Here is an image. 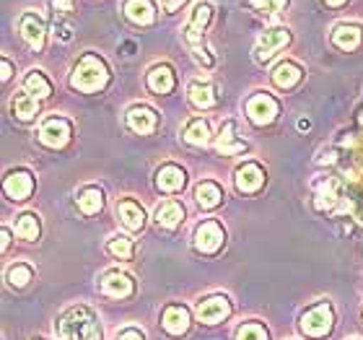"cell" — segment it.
I'll return each instance as SVG.
<instances>
[{
	"instance_id": "6da1fadb",
	"label": "cell",
	"mask_w": 363,
	"mask_h": 340,
	"mask_svg": "<svg viewBox=\"0 0 363 340\" xmlns=\"http://www.w3.org/2000/svg\"><path fill=\"white\" fill-rule=\"evenodd\" d=\"M57 335L62 340H101V327L96 322V314L89 307L78 304L57 319Z\"/></svg>"
},
{
	"instance_id": "7a4b0ae2",
	"label": "cell",
	"mask_w": 363,
	"mask_h": 340,
	"mask_svg": "<svg viewBox=\"0 0 363 340\" xmlns=\"http://www.w3.org/2000/svg\"><path fill=\"white\" fill-rule=\"evenodd\" d=\"M109 84V68L106 62L94 53H86L81 60H78L73 76H70V86L84 94H96L104 86Z\"/></svg>"
},
{
	"instance_id": "3957f363",
	"label": "cell",
	"mask_w": 363,
	"mask_h": 340,
	"mask_svg": "<svg viewBox=\"0 0 363 340\" xmlns=\"http://www.w3.org/2000/svg\"><path fill=\"white\" fill-rule=\"evenodd\" d=\"M211 16H213V6H211V3H205V0H200V3L192 8L189 21H187V29H184V39H187L189 47L195 50L197 60L205 62V65H213L211 55L203 53V29H205V23L211 21Z\"/></svg>"
},
{
	"instance_id": "277c9868",
	"label": "cell",
	"mask_w": 363,
	"mask_h": 340,
	"mask_svg": "<svg viewBox=\"0 0 363 340\" xmlns=\"http://www.w3.org/2000/svg\"><path fill=\"white\" fill-rule=\"evenodd\" d=\"M291 42V31L286 26H272V29H265L259 34L257 47H255V57L257 62H270L275 55L283 50V47Z\"/></svg>"
},
{
	"instance_id": "5b68a950",
	"label": "cell",
	"mask_w": 363,
	"mask_h": 340,
	"mask_svg": "<svg viewBox=\"0 0 363 340\" xmlns=\"http://www.w3.org/2000/svg\"><path fill=\"white\" fill-rule=\"evenodd\" d=\"M333 322H335V314H333V307L327 302L317 304V307H311L306 314L301 317V330L309 338H322L333 330Z\"/></svg>"
},
{
	"instance_id": "8992f818",
	"label": "cell",
	"mask_w": 363,
	"mask_h": 340,
	"mask_svg": "<svg viewBox=\"0 0 363 340\" xmlns=\"http://www.w3.org/2000/svg\"><path fill=\"white\" fill-rule=\"evenodd\" d=\"M223 239H226V231L220 226L218 221H203L200 226L195 229V244L197 252H203V255H216V252L223 247Z\"/></svg>"
},
{
	"instance_id": "52a82bcc",
	"label": "cell",
	"mask_w": 363,
	"mask_h": 340,
	"mask_svg": "<svg viewBox=\"0 0 363 340\" xmlns=\"http://www.w3.org/2000/svg\"><path fill=\"white\" fill-rule=\"evenodd\" d=\"M70 136H73V125H70L65 117H47V120L39 125V141L45 146H50V148L68 146Z\"/></svg>"
},
{
	"instance_id": "ba28073f",
	"label": "cell",
	"mask_w": 363,
	"mask_h": 340,
	"mask_svg": "<svg viewBox=\"0 0 363 340\" xmlns=\"http://www.w3.org/2000/svg\"><path fill=\"white\" fill-rule=\"evenodd\" d=\"M18 34L31 50H42L45 47V39H47V26H45V18L34 11H26V13L18 18Z\"/></svg>"
},
{
	"instance_id": "9c48e42d",
	"label": "cell",
	"mask_w": 363,
	"mask_h": 340,
	"mask_svg": "<svg viewBox=\"0 0 363 340\" xmlns=\"http://www.w3.org/2000/svg\"><path fill=\"white\" fill-rule=\"evenodd\" d=\"M278 109L280 106H278V102H275V97H270L265 91L250 97V102H247V117H250L255 125H270V122L278 117Z\"/></svg>"
},
{
	"instance_id": "30bf717a",
	"label": "cell",
	"mask_w": 363,
	"mask_h": 340,
	"mask_svg": "<svg viewBox=\"0 0 363 340\" xmlns=\"http://www.w3.org/2000/svg\"><path fill=\"white\" fill-rule=\"evenodd\" d=\"M231 314V302L228 296H211L205 302L197 304V319L200 322H208V325H216L220 319H226Z\"/></svg>"
},
{
	"instance_id": "8fae6325",
	"label": "cell",
	"mask_w": 363,
	"mask_h": 340,
	"mask_svg": "<svg viewBox=\"0 0 363 340\" xmlns=\"http://www.w3.org/2000/svg\"><path fill=\"white\" fill-rule=\"evenodd\" d=\"M101 291H104L109 299H128L133 294V278H130L125 270H109L101 275Z\"/></svg>"
},
{
	"instance_id": "7c38bea8",
	"label": "cell",
	"mask_w": 363,
	"mask_h": 340,
	"mask_svg": "<svg viewBox=\"0 0 363 340\" xmlns=\"http://www.w3.org/2000/svg\"><path fill=\"white\" fill-rule=\"evenodd\" d=\"M128 125L133 133H138V136H148V133H153L156 125H159V114L153 112L151 106L135 104L128 109Z\"/></svg>"
},
{
	"instance_id": "4fadbf2b",
	"label": "cell",
	"mask_w": 363,
	"mask_h": 340,
	"mask_svg": "<svg viewBox=\"0 0 363 340\" xmlns=\"http://www.w3.org/2000/svg\"><path fill=\"white\" fill-rule=\"evenodd\" d=\"M236 190L239 192H257L262 185H265V169L255 164V161H247L244 167L236 169Z\"/></svg>"
},
{
	"instance_id": "5bb4252c",
	"label": "cell",
	"mask_w": 363,
	"mask_h": 340,
	"mask_svg": "<svg viewBox=\"0 0 363 340\" xmlns=\"http://www.w3.org/2000/svg\"><path fill=\"white\" fill-rule=\"evenodd\" d=\"M3 187H6V195L11 200H26L34 192V177L26 169H16L6 177Z\"/></svg>"
},
{
	"instance_id": "9a60e30c",
	"label": "cell",
	"mask_w": 363,
	"mask_h": 340,
	"mask_svg": "<svg viewBox=\"0 0 363 340\" xmlns=\"http://www.w3.org/2000/svg\"><path fill=\"white\" fill-rule=\"evenodd\" d=\"M363 42V29L358 23H337L333 31V45L342 53H353Z\"/></svg>"
},
{
	"instance_id": "2e32d148",
	"label": "cell",
	"mask_w": 363,
	"mask_h": 340,
	"mask_svg": "<svg viewBox=\"0 0 363 340\" xmlns=\"http://www.w3.org/2000/svg\"><path fill=\"white\" fill-rule=\"evenodd\" d=\"M117 216H120L122 226L128 229V231H133V234L145 226V211L135 200H130V197H125V200L117 203Z\"/></svg>"
},
{
	"instance_id": "e0dca14e",
	"label": "cell",
	"mask_w": 363,
	"mask_h": 340,
	"mask_svg": "<svg viewBox=\"0 0 363 340\" xmlns=\"http://www.w3.org/2000/svg\"><path fill=\"white\" fill-rule=\"evenodd\" d=\"M184 182H187V174L177 164H164L156 172V187L164 190V192H179L184 187Z\"/></svg>"
},
{
	"instance_id": "ac0fdd59",
	"label": "cell",
	"mask_w": 363,
	"mask_h": 340,
	"mask_svg": "<svg viewBox=\"0 0 363 340\" xmlns=\"http://www.w3.org/2000/svg\"><path fill=\"white\" fill-rule=\"evenodd\" d=\"M125 16L138 26H148L156 21V3L153 0H125Z\"/></svg>"
},
{
	"instance_id": "d6986e66",
	"label": "cell",
	"mask_w": 363,
	"mask_h": 340,
	"mask_svg": "<svg viewBox=\"0 0 363 340\" xmlns=\"http://www.w3.org/2000/svg\"><path fill=\"white\" fill-rule=\"evenodd\" d=\"M216 148H218V153H223V156H234V153L247 151V143L236 138L234 120L223 122V128H220V136H218V143H216Z\"/></svg>"
},
{
	"instance_id": "ffe728a7",
	"label": "cell",
	"mask_w": 363,
	"mask_h": 340,
	"mask_svg": "<svg viewBox=\"0 0 363 340\" xmlns=\"http://www.w3.org/2000/svg\"><path fill=\"white\" fill-rule=\"evenodd\" d=\"M164 327H167L169 335L187 333V327H189L187 307H182V304H172V307H167V309H164Z\"/></svg>"
},
{
	"instance_id": "44dd1931",
	"label": "cell",
	"mask_w": 363,
	"mask_h": 340,
	"mask_svg": "<svg viewBox=\"0 0 363 340\" xmlns=\"http://www.w3.org/2000/svg\"><path fill=\"white\" fill-rule=\"evenodd\" d=\"M184 221V205L177 200H164L156 208V224L164 229H177Z\"/></svg>"
},
{
	"instance_id": "7402d4cb",
	"label": "cell",
	"mask_w": 363,
	"mask_h": 340,
	"mask_svg": "<svg viewBox=\"0 0 363 340\" xmlns=\"http://www.w3.org/2000/svg\"><path fill=\"white\" fill-rule=\"evenodd\" d=\"M303 76V70L296 65V62L286 60V62H280L278 68L272 70V84L278 86V89H294L298 81H301Z\"/></svg>"
},
{
	"instance_id": "603a6c76",
	"label": "cell",
	"mask_w": 363,
	"mask_h": 340,
	"mask_svg": "<svg viewBox=\"0 0 363 340\" xmlns=\"http://www.w3.org/2000/svg\"><path fill=\"white\" fill-rule=\"evenodd\" d=\"M148 89L153 91V94H169V91L174 89V70L169 68V65H156V68H151V73H148Z\"/></svg>"
},
{
	"instance_id": "cb8c5ba5",
	"label": "cell",
	"mask_w": 363,
	"mask_h": 340,
	"mask_svg": "<svg viewBox=\"0 0 363 340\" xmlns=\"http://www.w3.org/2000/svg\"><path fill=\"white\" fill-rule=\"evenodd\" d=\"M189 102L192 106L197 109H211L216 104V89H213L208 81H195V84H189Z\"/></svg>"
},
{
	"instance_id": "d4e9b609",
	"label": "cell",
	"mask_w": 363,
	"mask_h": 340,
	"mask_svg": "<svg viewBox=\"0 0 363 340\" xmlns=\"http://www.w3.org/2000/svg\"><path fill=\"white\" fill-rule=\"evenodd\" d=\"M11 112L18 117V120H31V117H37L39 112V99L31 97V94H16L13 102H11Z\"/></svg>"
},
{
	"instance_id": "484cf974",
	"label": "cell",
	"mask_w": 363,
	"mask_h": 340,
	"mask_svg": "<svg viewBox=\"0 0 363 340\" xmlns=\"http://www.w3.org/2000/svg\"><path fill=\"white\" fill-rule=\"evenodd\" d=\"M195 200L200 208H216L223 200V190L216 182H200L195 187Z\"/></svg>"
},
{
	"instance_id": "4316f807",
	"label": "cell",
	"mask_w": 363,
	"mask_h": 340,
	"mask_svg": "<svg viewBox=\"0 0 363 340\" xmlns=\"http://www.w3.org/2000/svg\"><path fill=\"white\" fill-rule=\"evenodd\" d=\"M104 208V192L99 187H86L81 195H78V211L84 216H94Z\"/></svg>"
},
{
	"instance_id": "83f0119b",
	"label": "cell",
	"mask_w": 363,
	"mask_h": 340,
	"mask_svg": "<svg viewBox=\"0 0 363 340\" xmlns=\"http://www.w3.org/2000/svg\"><path fill=\"white\" fill-rule=\"evenodd\" d=\"M184 141L192 146H205L211 141V125L203 120V117H195L184 125Z\"/></svg>"
},
{
	"instance_id": "f1b7e54d",
	"label": "cell",
	"mask_w": 363,
	"mask_h": 340,
	"mask_svg": "<svg viewBox=\"0 0 363 340\" xmlns=\"http://www.w3.org/2000/svg\"><path fill=\"white\" fill-rule=\"evenodd\" d=\"M337 197H340V192H337V182L325 180L317 185V200H314V205H317V211H330V208H335Z\"/></svg>"
},
{
	"instance_id": "f546056e",
	"label": "cell",
	"mask_w": 363,
	"mask_h": 340,
	"mask_svg": "<svg viewBox=\"0 0 363 340\" xmlns=\"http://www.w3.org/2000/svg\"><path fill=\"white\" fill-rule=\"evenodd\" d=\"M23 89H26V94H37V99H47L50 94H52V86H50V81H47L39 70H31V73H26V78H23Z\"/></svg>"
},
{
	"instance_id": "4dcf8cb0",
	"label": "cell",
	"mask_w": 363,
	"mask_h": 340,
	"mask_svg": "<svg viewBox=\"0 0 363 340\" xmlns=\"http://www.w3.org/2000/svg\"><path fill=\"white\" fill-rule=\"evenodd\" d=\"M16 234L26 239V242H34L39 236V219L37 213H21L18 221H16Z\"/></svg>"
},
{
	"instance_id": "1f68e13d",
	"label": "cell",
	"mask_w": 363,
	"mask_h": 340,
	"mask_svg": "<svg viewBox=\"0 0 363 340\" xmlns=\"http://www.w3.org/2000/svg\"><path fill=\"white\" fill-rule=\"evenodd\" d=\"M244 6L259 13H280L288 8V0H244Z\"/></svg>"
},
{
	"instance_id": "d6a6232c",
	"label": "cell",
	"mask_w": 363,
	"mask_h": 340,
	"mask_svg": "<svg viewBox=\"0 0 363 340\" xmlns=\"http://www.w3.org/2000/svg\"><path fill=\"white\" fill-rule=\"evenodd\" d=\"M31 278H34V270H31L29 265H23V263L13 265V268L8 270V283H11V286H16V288H23Z\"/></svg>"
},
{
	"instance_id": "836d02e7",
	"label": "cell",
	"mask_w": 363,
	"mask_h": 340,
	"mask_svg": "<svg viewBox=\"0 0 363 340\" xmlns=\"http://www.w3.org/2000/svg\"><path fill=\"white\" fill-rule=\"evenodd\" d=\"M106 250L112 252L114 257H120V260H130L133 257V239H128V236H112L109 244H106Z\"/></svg>"
},
{
	"instance_id": "e575fe53",
	"label": "cell",
	"mask_w": 363,
	"mask_h": 340,
	"mask_svg": "<svg viewBox=\"0 0 363 340\" xmlns=\"http://www.w3.org/2000/svg\"><path fill=\"white\" fill-rule=\"evenodd\" d=\"M236 340H270V338H267V330L259 322H244L236 330Z\"/></svg>"
},
{
	"instance_id": "d590c367",
	"label": "cell",
	"mask_w": 363,
	"mask_h": 340,
	"mask_svg": "<svg viewBox=\"0 0 363 340\" xmlns=\"http://www.w3.org/2000/svg\"><path fill=\"white\" fill-rule=\"evenodd\" d=\"M117 340H145L143 330H138V327H125L117 333Z\"/></svg>"
},
{
	"instance_id": "8d00e7d4",
	"label": "cell",
	"mask_w": 363,
	"mask_h": 340,
	"mask_svg": "<svg viewBox=\"0 0 363 340\" xmlns=\"http://www.w3.org/2000/svg\"><path fill=\"white\" fill-rule=\"evenodd\" d=\"M55 11H73V0H52Z\"/></svg>"
},
{
	"instance_id": "74e56055",
	"label": "cell",
	"mask_w": 363,
	"mask_h": 340,
	"mask_svg": "<svg viewBox=\"0 0 363 340\" xmlns=\"http://www.w3.org/2000/svg\"><path fill=\"white\" fill-rule=\"evenodd\" d=\"M13 76V68H11V60H3V81Z\"/></svg>"
},
{
	"instance_id": "f35d334b",
	"label": "cell",
	"mask_w": 363,
	"mask_h": 340,
	"mask_svg": "<svg viewBox=\"0 0 363 340\" xmlns=\"http://www.w3.org/2000/svg\"><path fill=\"white\" fill-rule=\"evenodd\" d=\"M182 3H184V0H164V8H167V11H177Z\"/></svg>"
},
{
	"instance_id": "ab89813d",
	"label": "cell",
	"mask_w": 363,
	"mask_h": 340,
	"mask_svg": "<svg viewBox=\"0 0 363 340\" xmlns=\"http://www.w3.org/2000/svg\"><path fill=\"white\" fill-rule=\"evenodd\" d=\"M8 244H11V231L3 229V250H8Z\"/></svg>"
},
{
	"instance_id": "60d3db41",
	"label": "cell",
	"mask_w": 363,
	"mask_h": 340,
	"mask_svg": "<svg viewBox=\"0 0 363 340\" xmlns=\"http://www.w3.org/2000/svg\"><path fill=\"white\" fill-rule=\"evenodd\" d=\"M325 3H327V6H335V8H337V6H342L345 0H325Z\"/></svg>"
}]
</instances>
